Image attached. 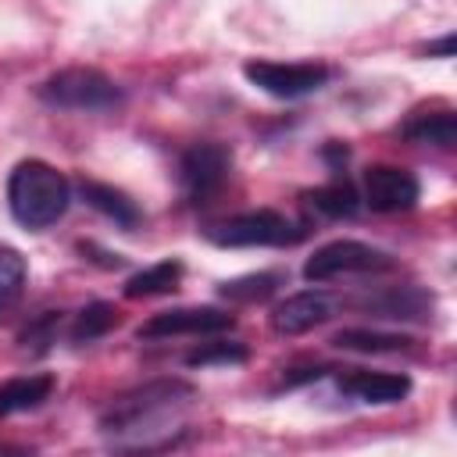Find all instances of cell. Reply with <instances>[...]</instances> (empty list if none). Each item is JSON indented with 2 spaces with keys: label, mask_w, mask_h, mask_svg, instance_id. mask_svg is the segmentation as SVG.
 I'll return each instance as SVG.
<instances>
[{
  "label": "cell",
  "mask_w": 457,
  "mask_h": 457,
  "mask_svg": "<svg viewBox=\"0 0 457 457\" xmlns=\"http://www.w3.org/2000/svg\"><path fill=\"white\" fill-rule=\"evenodd\" d=\"M193 396H196V389L182 378H154V382L136 386V389L121 393L118 400H111L107 411L100 414V428L111 439L146 443V436L161 432L157 425H164L182 407H189Z\"/></svg>",
  "instance_id": "cell-1"
},
{
  "label": "cell",
  "mask_w": 457,
  "mask_h": 457,
  "mask_svg": "<svg viewBox=\"0 0 457 457\" xmlns=\"http://www.w3.org/2000/svg\"><path fill=\"white\" fill-rule=\"evenodd\" d=\"M111 325H114V307H111V303H89V307L75 318L71 339H75V343H93V339H100Z\"/></svg>",
  "instance_id": "cell-19"
},
{
  "label": "cell",
  "mask_w": 457,
  "mask_h": 457,
  "mask_svg": "<svg viewBox=\"0 0 457 457\" xmlns=\"http://www.w3.org/2000/svg\"><path fill=\"white\" fill-rule=\"evenodd\" d=\"M386 268H393V257L386 250L361 243V239H332L307 257L303 278L307 282H328L339 275H364V271H386Z\"/></svg>",
  "instance_id": "cell-5"
},
{
  "label": "cell",
  "mask_w": 457,
  "mask_h": 457,
  "mask_svg": "<svg viewBox=\"0 0 457 457\" xmlns=\"http://www.w3.org/2000/svg\"><path fill=\"white\" fill-rule=\"evenodd\" d=\"M243 75L250 86H257L268 96L296 100L307 93H318L328 82V68L314 61H246Z\"/></svg>",
  "instance_id": "cell-6"
},
{
  "label": "cell",
  "mask_w": 457,
  "mask_h": 457,
  "mask_svg": "<svg viewBox=\"0 0 457 457\" xmlns=\"http://www.w3.org/2000/svg\"><path fill=\"white\" fill-rule=\"evenodd\" d=\"M207 239L218 246H289L303 239V228L278 211H243L207 225Z\"/></svg>",
  "instance_id": "cell-3"
},
{
  "label": "cell",
  "mask_w": 457,
  "mask_h": 457,
  "mask_svg": "<svg viewBox=\"0 0 457 457\" xmlns=\"http://www.w3.org/2000/svg\"><path fill=\"white\" fill-rule=\"evenodd\" d=\"M54 382L50 375H21V378H11L0 386V418L4 414H21V411H32L39 407L46 396H50Z\"/></svg>",
  "instance_id": "cell-12"
},
{
  "label": "cell",
  "mask_w": 457,
  "mask_h": 457,
  "mask_svg": "<svg viewBox=\"0 0 457 457\" xmlns=\"http://www.w3.org/2000/svg\"><path fill=\"white\" fill-rule=\"evenodd\" d=\"M25 275H29L25 257L18 250H11V246H0V311H7L21 296Z\"/></svg>",
  "instance_id": "cell-17"
},
{
  "label": "cell",
  "mask_w": 457,
  "mask_h": 457,
  "mask_svg": "<svg viewBox=\"0 0 457 457\" xmlns=\"http://www.w3.org/2000/svg\"><path fill=\"white\" fill-rule=\"evenodd\" d=\"M275 282H278V275H271V271L246 275V278L225 282V286H221V296H228V300H264V296L275 289Z\"/></svg>",
  "instance_id": "cell-20"
},
{
  "label": "cell",
  "mask_w": 457,
  "mask_h": 457,
  "mask_svg": "<svg viewBox=\"0 0 457 457\" xmlns=\"http://www.w3.org/2000/svg\"><path fill=\"white\" fill-rule=\"evenodd\" d=\"M339 389L361 403H400L411 393V378L393 371H350L339 378Z\"/></svg>",
  "instance_id": "cell-11"
},
{
  "label": "cell",
  "mask_w": 457,
  "mask_h": 457,
  "mask_svg": "<svg viewBox=\"0 0 457 457\" xmlns=\"http://www.w3.org/2000/svg\"><path fill=\"white\" fill-rule=\"evenodd\" d=\"M186 361H189L193 368H207V364H239V361H246V350H243L239 343H207V346L193 350Z\"/></svg>",
  "instance_id": "cell-21"
},
{
  "label": "cell",
  "mask_w": 457,
  "mask_h": 457,
  "mask_svg": "<svg viewBox=\"0 0 457 457\" xmlns=\"http://www.w3.org/2000/svg\"><path fill=\"white\" fill-rule=\"evenodd\" d=\"M39 96L64 111H107L121 104V89L96 68H64L39 86Z\"/></svg>",
  "instance_id": "cell-4"
},
{
  "label": "cell",
  "mask_w": 457,
  "mask_h": 457,
  "mask_svg": "<svg viewBox=\"0 0 457 457\" xmlns=\"http://www.w3.org/2000/svg\"><path fill=\"white\" fill-rule=\"evenodd\" d=\"M232 328V314L218 307H175L154 314L146 325H139V339H171V336H214Z\"/></svg>",
  "instance_id": "cell-8"
},
{
  "label": "cell",
  "mask_w": 457,
  "mask_h": 457,
  "mask_svg": "<svg viewBox=\"0 0 457 457\" xmlns=\"http://www.w3.org/2000/svg\"><path fill=\"white\" fill-rule=\"evenodd\" d=\"M328 318H332V296L321 289H300V293L286 296L282 303H275L271 328L278 336H303Z\"/></svg>",
  "instance_id": "cell-10"
},
{
  "label": "cell",
  "mask_w": 457,
  "mask_h": 457,
  "mask_svg": "<svg viewBox=\"0 0 457 457\" xmlns=\"http://www.w3.org/2000/svg\"><path fill=\"white\" fill-rule=\"evenodd\" d=\"M182 189L193 204L207 200L211 193L221 189L225 175H228V150L218 143H196L182 154Z\"/></svg>",
  "instance_id": "cell-9"
},
{
  "label": "cell",
  "mask_w": 457,
  "mask_h": 457,
  "mask_svg": "<svg viewBox=\"0 0 457 457\" xmlns=\"http://www.w3.org/2000/svg\"><path fill=\"white\" fill-rule=\"evenodd\" d=\"M332 343L343 350H357V353H389V350H403L411 339L393 336V332H375V328H343Z\"/></svg>",
  "instance_id": "cell-16"
},
{
  "label": "cell",
  "mask_w": 457,
  "mask_h": 457,
  "mask_svg": "<svg viewBox=\"0 0 457 457\" xmlns=\"http://www.w3.org/2000/svg\"><path fill=\"white\" fill-rule=\"evenodd\" d=\"M403 136L414 139V143H432V146H443L450 150L453 139H457V121L450 111H436V114H418L414 121L403 125Z\"/></svg>",
  "instance_id": "cell-14"
},
{
  "label": "cell",
  "mask_w": 457,
  "mask_h": 457,
  "mask_svg": "<svg viewBox=\"0 0 457 457\" xmlns=\"http://www.w3.org/2000/svg\"><path fill=\"white\" fill-rule=\"evenodd\" d=\"M179 275H182V264H179V261H157V264L143 268L139 275H132V278L125 282V296H129V300H139V296L168 293V289H175Z\"/></svg>",
  "instance_id": "cell-15"
},
{
  "label": "cell",
  "mask_w": 457,
  "mask_h": 457,
  "mask_svg": "<svg viewBox=\"0 0 457 457\" xmlns=\"http://www.w3.org/2000/svg\"><path fill=\"white\" fill-rule=\"evenodd\" d=\"M418 196H421L418 179L407 168H396V164H375L361 179V200L378 214L411 211L418 204Z\"/></svg>",
  "instance_id": "cell-7"
},
{
  "label": "cell",
  "mask_w": 457,
  "mask_h": 457,
  "mask_svg": "<svg viewBox=\"0 0 457 457\" xmlns=\"http://www.w3.org/2000/svg\"><path fill=\"white\" fill-rule=\"evenodd\" d=\"M79 189H82V196H86V204H89V207H96L100 214L114 218L118 225L132 228V225L139 221V211H136V204H132V200H129L121 189H114V186H104V182H82Z\"/></svg>",
  "instance_id": "cell-13"
},
{
  "label": "cell",
  "mask_w": 457,
  "mask_h": 457,
  "mask_svg": "<svg viewBox=\"0 0 457 457\" xmlns=\"http://www.w3.org/2000/svg\"><path fill=\"white\" fill-rule=\"evenodd\" d=\"M71 204L68 179L46 161H18L7 179V207L25 228H50Z\"/></svg>",
  "instance_id": "cell-2"
},
{
  "label": "cell",
  "mask_w": 457,
  "mask_h": 457,
  "mask_svg": "<svg viewBox=\"0 0 457 457\" xmlns=\"http://www.w3.org/2000/svg\"><path fill=\"white\" fill-rule=\"evenodd\" d=\"M311 204L328 214V218H350L357 211V193L346 186V182H332V186H321L311 193Z\"/></svg>",
  "instance_id": "cell-18"
}]
</instances>
